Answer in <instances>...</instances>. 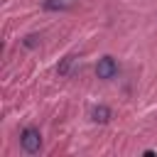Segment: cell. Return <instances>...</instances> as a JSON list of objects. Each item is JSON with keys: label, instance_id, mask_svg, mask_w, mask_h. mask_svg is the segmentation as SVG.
Instances as JSON below:
<instances>
[{"label": "cell", "instance_id": "1", "mask_svg": "<svg viewBox=\"0 0 157 157\" xmlns=\"http://www.w3.org/2000/svg\"><path fill=\"white\" fill-rule=\"evenodd\" d=\"M20 145L25 147V152H39L42 147V135L37 128H25L20 135Z\"/></svg>", "mask_w": 157, "mask_h": 157}, {"label": "cell", "instance_id": "2", "mask_svg": "<svg viewBox=\"0 0 157 157\" xmlns=\"http://www.w3.org/2000/svg\"><path fill=\"white\" fill-rule=\"evenodd\" d=\"M96 74H98V78H113L115 74H118V64H115V59L113 56H103V59H98V64H96Z\"/></svg>", "mask_w": 157, "mask_h": 157}, {"label": "cell", "instance_id": "3", "mask_svg": "<svg viewBox=\"0 0 157 157\" xmlns=\"http://www.w3.org/2000/svg\"><path fill=\"white\" fill-rule=\"evenodd\" d=\"M78 0H44V7L52 12H61V10H71Z\"/></svg>", "mask_w": 157, "mask_h": 157}, {"label": "cell", "instance_id": "4", "mask_svg": "<svg viewBox=\"0 0 157 157\" xmlns=\"http://www.w3.org/2000/svg\"><path fill=\"white\" fill-rule=\"evenodd\" d=\"M91 118H93L96 123H108V118H110V110H108L105 105H98V108H93V110H91Z\"/></svg>", "mask_w": 157, "mask_h": 157}]
</instances>
